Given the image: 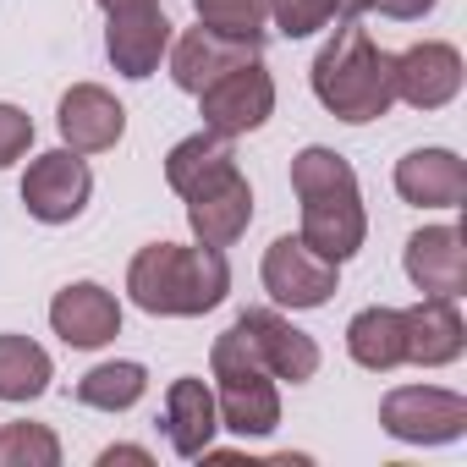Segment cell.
<instances>
[{
    "label": "cell",
    "instance_id": "ffe728a7",
    "mask_svg": "<svg viewBox=\"0 0 467 467\" xmlns=\"http://www.w3.org/2000/svg\"><path fill=\"white\" fill-rule=\"evenodd\" d=\"M347 352H352V363L368 368V374H390V368H401V363H407L401 308L374 303V308L352 314V325H347Z\"/></svg>",
    "mask_w": 467,
    "mask_h": 467
},
{
    "label": "cell",
    "instance_id": "484cf974",
    "mask_svg": "<svg viewBox=\"0 0 467 467\" xmlns=\"http://www.w3.org/2000/svg\"><path fill=\"white\" fill-rule=\"evenodd\" d=\"M270 23L281 39H308L330 23H341V12H336V0H270Z\"/></svg>",
    "mask_w": 467,
    "mask_h": 467
},
{
    "label": "cell",
    "instance_id": "5bb4252c",
    "mask_svg": "<svg viewBox=\"0 0 467 467\" xmlns=\"http://www.w3.org/2000/svg\"><path fill=\"white\" fill-rule=\"evenodd\" d=\"M171 39H176V34H171L165 6H138V12H116V17H110V28H105V56H110V67H116L121 78L143 83V78L160 72Z\"/></svg>",
    "mask_w": 467,
    "mask_h": 467
},
{
    "label": "cell",
    "instance_id": "30bf717a",
    "mask_svg": "<svg viewBox=\"0 0 467 467\" xmlns=\"http://www.w3.org/2000/svg\"><path fill=\"white\" fill-rule=\"evenodd\" d=\"M390 83L396 99L412 110H445L462 94V50L445 39H423L401 56H390Z\"/></svg>",
    "mask_w": 467,
    "mask_h": 467
},
{
    "label": "cell",
    "instance_id": "9a60e30c",
    "mask_svg": "<svg viewBox=\"0 0 467 467\" xmlns=\"http://www.w3.org/2000/svg\"><path fill=\"white\" fill-rule=\"evenodd\" d=\"M407 281L423 297H462L467 292V243L456 225H423L407 237Z\"/></svg>",
    "mask_w": 467,
    "mask_h": 467
},
{
    "label": "cell",
    "instance_id": "8992f818",
    "mask_svg": "<svg viewBox=\"0 0 467 467\" xmlns=\"http://www.w3.org/2000/svg\"><path fill=\"white\" fill-rule=\"evenodd\" d=\"M198 99V116L209 132L220 138H243V132H259L270 116H275V78L265 72V61H243V67H231L220 72Z\"/></svg>",
    "mask_w": 467,
    "mask_h": 467
},
{
    "label": "cell",
    "instance_id": "277c9868",
    "mask_svg": "<svg viewBox=\"0 0 467 467\" xmlns=\"http://www.w3.org/2000/svg\"><path fill=\"white\" fill-rule=\"evenodd\" d=\"M209 374H214V407H220V429L243 434V440H265L281 429V379L248 352L243 330L231 325L214 352H209Z\"/></svg>",
    "mask_w": 467,
    "mask_h": 467
},
{
    "label": "cell",
    "instance_id": "7c38bea8",
    "mask_svg": "<svg viewBox=\"0 0 467 467\" xmlns=\"http://www.w3.org/2000/svg\"><path fill=\"white\" fill-rule=\"evenodd\" d=\"M50 330L78 347V352H94V347H110L121 336V303L116 292H105L99 281H72L56 292L50 303Z\"/></svg>",
    "mask_w": 467,
    "mask_h": 467
},
{
    "label": "cell",
    "instance_id": "8fae6325",
    "mask_svg": "<svg viewBox=\"0 0 467 467\" xmlns=\"http://www.w3.org/2000/svg\"><path fill=\"white\" fill-rule=\"evenodd\" d=\"M56 127H61V143L72 154H105L121 143L127 132V110L110 88L99 83H72L61 94V110H56Z\"/></svg>",
    "mask_w": 467,
    "mask_h": 467
},
{
    "label": "cell",
    "instance_id": "83f0119b",
    "mask_svg": "<svg viewBox=\"0 0 467 467\" xmlns=\"http://www.w3.org/2000/svg\"><path fill=\"white\" fill-rule=\"evenodd\" d=\"M434 6H440V0H374V12L390 17V23H418V17H429Z\"/></svg>",
    "mask_w": 467,
    "mask_h": 467
},
{
    "label": "cell",
    "instance_id": "d6986e66",
    "mask_svg": "<svg viewBox=\"0 0 467 467\" xmlns=\"http://www.w3.org/2000/svg\"><path fill=\"white\" fill-rule=\"evenodd\" d=\"M396 192L418 209H462L467 165L451 149H412L407 160H396Z\"/></svg>",
    "mask_w": 467,
    "mask_h": 467
},
{
    "label": "cell",
    "instance_id": "ba28073f",
    "mask_svg": "<svg viewBox=\"0 0 467 467\" xmlns=\"http://www.w3.org/2000/svg\"><path fill=\"white\" fill-rule=\"evenodd\" d=\"M336 270L341 265H330L325 254H314L303 237H275L265 248V265H259L265 292L281 308H325L336 297Z\"/></svg>",
    "mask_w": 467,
    "mask_h": 467
},
{
    "label": "cell",
    "instance_id": "7a4b0ae2",
    "mask_svg": "<svg viewBox=\"0 0 467 467\" xmlns=\"http://www.w3.org/2000/svg\"><path fill=\"white\" fill-rule=\"evenodd\" d=\"M292 192L303 203V231L297 237L325 254L330 265H347L363 237H368V209L358 192V171L347 165V154L308 143L303 154H292Z\"/></svg>",
    "mask_w": 467,
    "mask_h": 467
},
{
    "label": "cell",
    "instance_id": "e0dca14e",
    "mask_svg": "<svg viewBox=\"0 0 467 467\" xmlns=\"http://www.w3.org/2000/svg\"><path fill=\"white\" fill-rule=\"evenodd\" d=\"M401 330H407V363L418 368H445L467 352V325L456 314V297H418L412 308H401Z\"/></svg>",
    "mask_w": 467,
    "mask_h": 467
},
{
    "label": "cell",
    "instance_id": "9c48e42d",
    "mask_svg": "<svg viewBox=\"0 0 467 467\" xmlns=\"http://www.w3.org/2000/svg\"><path fill=\"white\" fill-rule=\"evenodd\" d=\"M243 330L248 352L281 379V385H308L319 374V341L308 330H297L292 319H281L275 308H243L237 319H231Z\"/></svg>",
    "mask_w": 467,
    "mask_h": 467
},
{
    "label": "cell",
    "instance_id": "4316f807",
    "mask_svg": "<svg viewBox=\"0 0 467 467\" xmlns=\"http://www.w3.org/2000/svg\"><path fill=\"white\" fill-rule=\"evenodd\" d=\"M34 149V116L23 105H0V171Z\"/></svg>",
    "mask_w": 467,
    "mask_h": 467
},
{
    "label": "cell",
    "instance_id": "5b68a950",
    "mask_svg": "<svg viewBox=\"0 0 467 467\" xmlns=\"http://www.w3.org/2000/svg\"><path fill=\"white\" fill-rule=\"evenodd\" d=\"M379 423L401 445H451L467 434V396L445 385H396L379 401Z\"/></svg>",
    "mask_w": 467,
    "mask_h": 467
},
{
    "label": "cell",
    "instance_id": "ac0fdd59",
    "mask_svg": "<svg viewBox=\"0 0 467 467\" xmlns=\"http://www.w3.org/2000/svg\"><path fill=\"white\" fill-rule=\"evenodd\" d=\"M165 61H171V83L182 94H203L220 72L243 67V61H259V45L225 39V34H209V28H187L182 39H171Z\"/></svg>",
    "mask_w": 467,
    "mask_h": 467
},
{
    "label": "cell",
    "instance_id": "4dcf8cb0",
    "mask_svg": "<svg viewBox=\"0 0 467 467\" xmlns=\"http://www.w3.org/2000/svg\"><path fill=\"white\" fill-rule=\"evenodd\" d=\"M336 12H341V23H352V17L374 12V0H336Z\"/></svg>",
    "mask_w": 467,
    "mask_h": 467
},
{
    "label": "cell",
    "instance_id": "3957f363",
    "mask_svg": "<svg viewBox=\"0 0 467 467\" xmlns=\"http://www.w3.org/2000/svg\"><path fill=\"white\" fill-rule=\"evenodd\" d=\"M308 83H314V99H319L336 121H347V127H368V121L390 116V105H396L390 56L374 45L368 28H358V17L341 23L336 39L314 56Z\"/></svg>",
    "mask_w": 467,
    "mask_h": 467
},
{
    "label": "cell",
    "instance_id": "f546056e",
    "mask_svg": "<svg viewBox=\"0 0 467 467\" xmlns=\"http://www.w3.org/2000/svg\"><path fill=\"white\" fill-rule=\"evenodd\" d=\"M138 6H160V0H99V12L116 17V12H138Z\"/></svg>",
    "mask_w": 467,
    "mask_h": 467
},
{
    "label": "cell",
    "instance_id": "52a82bcc",
    "mask_svg": "<svg viewBox=\"0 0 467 467\" xmlns=\"http://www.w3.org/2000/svg\"><path fill=\"white\" fill-rule=\"evenodd\" d=\"M88 198H94V171H88L83 154L50 149V154L28 160V171H23V203H28V214H34L39 225H67V220H78V214L88 209Z\"/></svg>",
    "mask_w": 467,
    "mask_h": 467
},
{
    "label": "cell",
    "instance_id": "44dd1931",
    "mask_svg": "<svg viewBox=\"0 0 467 467\" xmlns=\"http://www.w3.org/2000/svg\"><path fill=\"white\" fill-rule=\"evenodd\" d=\"M225 171H237V149H231V138H220V132H209V127H198L192 138H182V143L165 154V182H171V192H182V198H192L198 187L220 182Z\"/></svg>",
    "mask_w": 467,
    "mask_h": 467
},
{
    "label": "cell",
    "instance_id": "cb8c5ba5",
    "mask_svg": "<svg viewBox=\"0 0 467 467\" xmlns=\"http://www.w3.org/2000/svg\"><path fill=\"white\" fill-rule=\"evenodd\" d=\"M192 12H198V28H209V34L243 39L259 50L270 39V0H192Z\"/></svg>",
    "mask_w": 467,
    "mask_h": 467
},
{
    "label": "cell",
    "instance_id": "4fadbf2b",
    "mask_svg": "<svg viewBox=\"0 0 467 467\" xmlns=\"http://www.w3.org/2000/svg\"><path fill=\"white\" fill-rule=\"evenodd\" d=\"M187 225H192V237L203 248H231L243 237V231L254 225V187H248L243 165L187 198Z\"/></svg>",
    "mask_w": 467,
    "mask_h": 467
},
{
    "label": "cell",
    "instance_id": "6da1fadb",
    "mask_svg": "<svg viewBox=\"0 0 467 467\" xmlns=\"http://www.w3.org/2000/svg\"><path fill=\"white\" fill-rule=\"evenodd\" d=\"M127 297L143 314H160V319H198V314H209V308H220L231 297L225 248L149 243L127 265Z\"/></svg>",
    "mask_w": 467,
    "mask_h": 467
},
{
    "label": "cell",
    "instance_id": "7402d4cb",
    "mask_svg": "<svg viewBox=\"0 0 467 467\" xmlns=\"http://www.w3.org/2000/svg\"><path fill=\"white\" fill-rule=\"evenodd\" d=\"M50 379H56V363L34 336H17V330L0 336V401H39Z\"/></svg>",
    "mask_w": 467,
    "mask_h": 467
},
{
    "label": "cell",
    "instance_id": "2e32d148",
    "mask_svg": "<svg viewBox=\"0 0 467 467\" xmlns=\"http://www.w3.org/2000/svg\"><path fill=\"white\" fill-rule=\"evenodd\" d=\"M160 429L171 440L176 456H209L214 451V434H220V407H214V390L198 379V374H182L171 379L165 390V412H160Z\"/></svg>",
    "mask_w": 467,
    "mask_h": 467
},
{
    "label": "cell",
    "instance_id": "d4e9b609",
    "mask_svg": "<svg viewBox=\"0 0 467 467\" xmlns=\"http://www.w3.org/2000/svg\"><path fill=\"white\" fill-rule=\"evenodd\" d=\"M0 467H61V440L50 423H0Z\"/></svg>",
    "mask_w": 467,
    "mask_h": 467
},
{
    "label": "cell",
    "instance_id": "f1b7e54d",
    "mask_svg": "<svg viewBox=\"0 0 467 467\" xmlns=\"http://www.w3.org/2000/svg\"><path fill=\"white\" fill-rule=\"evenodd\" d=\"M116 462H138V467H149L154 456H149L143 445H110V451H99V467H116Z\"/></svg>",
    "mask_w": 467,
    "mask_h": 467
},
{
    "label": "cell",
    "instance_id": "603a6c76",
    "mask_svg": "<svg viewBox=\"0 0 467 467\" xmlns=\"http://www.w3.org/2000/svg\"><path fill=\"white\" fill-rule=\"evenodd\" d=\"M149 390V368L143 363H99L78 379V401L94 407V412H127L138 407Z\"/></svg>",
    "mask_w": 467,
    "mask_h": 467
}]
</instances>
